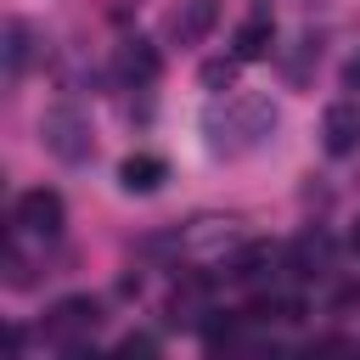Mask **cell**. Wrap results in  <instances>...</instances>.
Returning <instances> with one entry per match:
<instances>
[{
	"label": "cell",
	"instance_id": "cell-1",
	"mask_svg": "<svg viewBox=\"0 0 360 360\" xmlns=\"http://www.w3.org/2000/svg\"><path fill=\"white\" fill-rule=\"evenodd\" d=\"M39 141H45L51 158L84 163V158H90V118H84L79 107H51V112L39 118Z\"/></svg>",
	"mask_w": 360,
	"mask_h": 360
},
{
	"label": "cell",
	"instance_id": "cell-2",
	"mask_svg": "<svg viewBox=\"0 0 360 360\" xmlns=\"http://www.w3.org/2000/svg\"><path fill=\"white\" fill-rule=\"evenodd\" d=\"M96 321H101V304L79 292V298H62V304L51 309L45 338H51V343H62L68 354H84V349H79V338H84V332H96Z\"/></svg>",
	"mask_w": 360,
	"mask_h": 360
},
{
	"label": "cell",
	"instance_id": "cell-3",
	"mask_svg": "<svg viewBox=\"0 0 360 360\" xmlns=\"http://www.w3.org/2000/svg\"><path fill=\"white\" fill-rule=\"evenodd\" d=\"M11 219H17V231H22V236H56V231H62V219H68V208H62V197H56L51 186H34V191H22V197H17Z\"/></svg>",
	"mask_w": 360,
	"mask_h": 360
},
{
	"label": "cell",
	"instance_id": "cell-4",
	"mask_svg": "<svg viewBox=\"0 0 360 360\" xmlns=\"http://www.w3.org/2000/svg\"><path fill=\"white\" fill-rule=\"evenodd\" d=\"M214 22H219V0H180V6L169 11V39L197 45V39L214 34Z\"/></svg>",
	"mask_w": 360,
	"mask_h": 360
},
{
	"label": "cell",
	"instance_id": "cell-5",
	"mask_svg": "<svg viewBox=\"0 0 360 360\" xmlns=\"http://www.w3.org/2000/svg\"><path fill=\"white\" fill-rule=\"evenodd\" d=\"M321 135H326V152H332V158L354 152V146H360V112H354L349 101L326 107V118H321Z\"/></svg>",
	"mask_w": 360,
	"mask_h": 360
},
{
	"label": "cell",
	"instance_id": "cell-6",
	"mask_svg": "<svg viewBox=\"0 0 360 360\" xmlns=\"http://www.w3.org/2000/svg\"><path fill=\"white\" fill-rule=\"evenodd\" d=\"M118 73H124L129 84H152V79L163 73L158 45H146V39H124V45H118Z\"/></svg>",
	"mask_w": 360,
	"mask_h": 360
},
{
	"label": "cell",
	"instance_id": "cell-7",
	"mask_svg": "<svg viewBox=\"0 0 360 360\" xmlns=\"http://www.w3.org/2000/svg\"><path fill=\"white\" fill-rule=\"evenodd\" d=\"M163 174H169V163H163V158H152V152H135V158H124V163H118V186H124V191H141V197H146V191H158V186H163Z\"/></svg>",
	"mask_w": 360,
	"mask_h": 360
},
{
	"label": "cell",
	"instance_id": "cell-8",
	"mask_svg": "<svg viewBox=\"0 0 360 360\" xmlns=\"http://www.w3.org/2000/svg\"><path fill=\"white\" fill-rule=\"evenodd\" d=\"M270 45H276V22H270V17H248V22L236 28V56H242V62L270 56Z\"/></svg>",
	"mask_w": 360,
	"mask_h": 360
},
{
	"label": "cell",
	"instance_id": "cell-9",
	"mask_svg": "<svg viewBox=\"0 0 360 360\" xmlns=\"http://www.w3.org/2000/svg\"><path fill=\"white\" fill-rule=\"evenodd\" d=\"M28 56H34V34H28V22H11V28H6V68L22 73Z\"/></svg>",
	"mask_w": 360,
	"mask_h": 360
},
{
	"label": "cell",
	"instance_id": "cell-10",
	"mask_svg": "<svg viewBox=\"0 0 360 360\" xmlns=\"http://www.w3.org/2000/svg\"><path fill=\"white\" fill-rule=\"evenodd\" d=\"M236 62H242V56H225V62H202V73H197V79H202V90L225 96V90L236 84Z\"/></svg>",
	"mask_w": 360,
	"mask_h": 360
},
{
	"label": "cell",
	"instance_id": "cell-11",
	"mask_svg": "<svg viewBox=\"0 0 360 360\" xmlns=\"http://www.w3.org/2000/svg\"><path fill=\"white\" fill-rule=\"evenodd\" d=\"M264 264H270V248H264V242H253V248H242V253H236L231 276H236V281H253V276H259Z\"/></svg>",
	"mask_w": 360,
	"mask_h": 360
},
{
	"label": "cell",
	"instance_id": "cell-12",
	"mask_svg": "<svg viewBox=\"0 0 360 360\" xmlns=\"http://www.w3.org/2000/svg\"><path fill=\"white\" fill-rule=\"evenodd\" d=\"M202 343L208 349H231L236 343V321L225 315V321H202Z\"/></svg>",
	"mask_w": 360,
	"mask_h": 360
},
{
	"label": "cell",
	"instance_id": "cell-13",
	"mask_svg": "<svg viewBox=\"0 0 360 360\" xmlns=\"http://www.w3.org/2000/svg\"><path fill=\"white\" fill-rule=\"evenodd\" d=\"M118 354H158V338H146V332H129V338L118 343Z\"/></svg>",
	"mask_w": 360,
	"mask_h": 360
},
{
	"label": "cell",
	"instance_id": "cell-14",
	"mask_svg": "<svg viewBox=\"0 0 360 360\" xmlns=\"http://www.w3.org/2000/svg\"><path fill=\"white\" fill-rule=\"evenodd\" d=\"M343 79H349V84H360V56L349 62V73H343Z\"/></svg>",
	"mask_w": 360,
	"mask_h": 360
},
{
	"label": "cell",
	"instance_id": "cell-15",
	"mask_svg": "<svg viewBox=\"0 0 360 360\" xmlns=\"http://www.w3.org/2000/svg\"><path fill=\"white\" fill-rule=\"evenodd\" d=\"M349 248H354V253H360V225H354V231H349Z\"/></svg>",
	"mask_w": 360,
	"mask_h": 360
}]
</instances>
